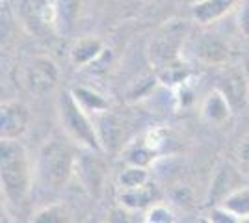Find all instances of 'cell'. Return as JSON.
<instances>
[{
  "instance_id": "cb8c5ba5",
  "label": "cell",
  "mask_w": 249,
  "mask_h": 223,
  "mask_svg": "<svg viewBox=\"0 0 249 223\" xmlns=\"http://www.w3.org/2000/svg\"><path fill=\"white\" fill-rule=\"evenodd\" d=\"M238 28L244 37H249V0H242L238 6Z\"/></svg>"
},
{
  "instance_id": "5b68a950",
  "label": "cell",
  "mask_w": 249,
  "mask_h": 223,
  "mask_svg": "<svg viewBox=\"0 0 249 223\" xmlns=\"http://www.w3.org/2000/svg\"><path fill=\"white\" fill-rule=\"evenodd\" d=\"M60 84V67L49 56H36L24 71V86L37 97L49 95Z\"/></svg>"
},
{
  "instance_id": "2e32d148",
  "label": "cell",
  "mask_w": 249,
  "mask_h": 223,
  "mask_svg": "<svg viewBox=\"0 0 249 223\" xmlns=\"http://www.w3.org/2000/svg\"><path fill=\"white\" fill-rule=\"evenodd\" d=\"M97 153H91L89 158L86 156H78V166H76V177L82 179L84 188L91 191V193H97L101 190V184H103V177H104V166L103 162L93 156Z\"/></svg>"
},
{
  "instance_id": "277c9868",
  "label": "cell",
  "mask_w": 249,
  "mask_h": 223,
  "mask_svg": "<svg viewBox=\"0 0 249 223\" xmlns=\"http://www.w3.org/2000/svg\"><path fill=\"white\" fill-rule=\"evenodd\" d=\"M186 35L188 24L186 21H180V19H171L158 28V32L149 43V58H151V64L156 67V71L182 64L180 51L184 47Z\"/></svg>"
},
{
  "instance_id": "7402d4cb",
  "label": "cell",
  "mask_w": 249,
  "mask_h": 223,
  "mask_svg": "<svg viewBox=\"0 0 249 223\" xmlns=\"http://www.w3.org/2000/svg\"><path fill=\"white\" fill-rule=\"evenodd\" d=\"M208 220L212 223H240L238 216H234L232 212H229L227 208H223L221 205H216V206H210L208 210Z\"/></svg>"
},
{
  "instance_id": "7a4b0ae2",
  "label": "cell",
  "mask_w": 249,
  "mask_h": 223,
  "mask_svg": "<svg viewBox=\"0 0 249 223\" xmlns=\"http://www.w3.org/2000/svg\"><path fill=\"white\" fill-rule=\"evenodd\" d=\"M78 154L69 141L51 139L41 147L36 160V173L39 181L52 190H60L76 175Z\"/></svg>"
},
{
  "instance_id": "d6986e66",
  "label": "cell",
  "mask_w": 249,
  "mask_h": 223,
  "mask_svg": "<svg viewBox=\"0 0 249 223\" xmlns=\"http://www.w3.org/2000/svg\"><path fill=\"white\" fill-rule=\"evenodd\" d=\"M221 206L234 216H238L240 220L249 218V186H242L238 190H234L229 197H225Z\"/></svg>"
},
{
  "instance_id": "9c48e42d",
  "label": "cell",
  "mask_w": 249,
  "mask_h": 223,
  "mask_svg": "<svg viewBox=\"0 0 249 223\" xmlns=\"http://www.w3.org/2000/svg\"><path fill=\"white\" fill-rule=\"evenodd\" d=\"M218 87L223 95L229 99L232 108L244 106L249 101V78L246 76L244 69L238 65H223L218 76Z\"/></svg>"
},
{
  "instance_id": "8992f818",
  "label": "cell",
  "mask_w": 249,
  "mask_h": 223,
  "mask_svg": "<svg viewBox=\"0 0 249 223\" xmlns=\"http://www.w3.org/2000/svg\"><path fill=\"white\" fill-rule=\"evenodd\" d=\"M32 121L30 108L26 103L11 99L0 106V139L19 141L28 132Z\"/></svg>"
},
{
  "instance_id": "5bb4252c",
  "label": "cell",
  "mask_w": 249,
  "mask_h": 223,
  "mask_svg": "<svg viewBox=\"0 0 249 223\" xmlns=\"http://www.w3.org/2000/svg\"><path fill=\"white\" fill-rule=\"evenodd\" d=\"M158 199V188L153 182H147L143 186L130 188V190H119L117 191V203L119 206H123L130 212L138 210H149L153 205H156Z\"/></svg>"
},
{
  "instance_id": "ffe728a7",
  "label": "cell",
  "mask_w": 249,
  "mask_h": 223,
  "mask_svg": "<svg viewBox=\"0 0 249 223\" xmlns=\"http://www.w3.org/2000/svg\"><path fill=\"white\" fill-rule=\"evenodd\" d=\"M145 223H177V216L166 205H153L145 214Z\"/></svg>"
},
{
  "instance_id": "52a82bcc",
  "label": "cell",
  "mask_w": 249,
  "mask_h": 223,
  "mask_svg": "<svg viewBox=\"0 0 249 223\" xmlns=\"http://www.w3.org/2000/svg\"><path fill=\"white\" fill-rule=\"evenodd\" d=\"M246 177L242 175V171L236 164L223 160L219 164L216 171H214V177L210 181V188L207 193V205L208 206H216L225 201V197H229L234 190L242 188Z\"/></svg>"
},
{
  "instance_id": "6da1fadb",
  "label": "cell",
  "mask_w": 249,
  "mask_h": 223,
  "mask_svg": "<svg viewBox=\"0 0 249 223\" xmlns=\"http://www.w3.org/2000/svg\"><path fill=\"white\" fill-rule=\"evenodd\" d=\"M36 164L21 141L0 143V182L4 197L13 205H21L32 190Z\"/></svg>"
},
{
  "instance_id": "8fae6325",
  "label": "cell",
  "mask_w": 249,
  "mask_h": 223,
  "mask_svg": "<svg viewBox=\"0 0 249 223\" xmlns=\"http://www.w3.org/2000/svg\"><path fill=\"white\" fill-rule=\"evenodd\" d=\"M234 108L229 103V99L219 89L208 91L207 97L201 103V117L212 127H223L231 121Z\"/></svg>"
},
{
  "instance_id": "ba28073f",
  "label": "cell",
  "mask_w": 249,
  "mask_h": 223,
  "mask_svg": "<svg viewBox=\"0 0 249 223\" xmlns=\"http://www.w3.org/2000/svg\"><path fill=\"white\" fill-rule=\"evenodd\" d=\"M164 145H166V132L160 130V128L149 130L147 134H143L142 138L132 141L126 147V151H124V160H126L128 166L149 168L160 156Z\"/></svg>"
},
{
  "instance_id": "603a6c76",
  "label": "cell",
  "mask_w": 249,
  "mask_h": 223,
  "mask_svg": "<svg viewBox=\"0 0 249 223\" xmlns=\"http://www.w3.org/2000/svg\"><path fill=\"white\" fill-rule=\"evenodd\" d=\"M106 223H134V218L130 210H126L123 206H115L108 212Z\"/></svg>"
},
{
  "instance_id": "9a60e30c",
  "label": "cell",
  "mask_w": 249,
  "mask_h": 223,
  "mask_svg": "<svg viewBox=\"0 0 249 223\" xmlns=\"http://www.w3.org/2000/svg\"><path fill=\"white\" fill-rule=\"evenodd\" d=\"M71 95L74 97V101L80 104L84 112H88L91 117H101L104 114H108L110 110V103L108 99L99 93L93 87H88V86H76L71 89Z\"/></svg>"
},
{
  "instance_id": "d4e9b609",
  "label": "cell",
  "mask_w": 249,
  "mask_h": 223,
  "mask_svg": "<svg viewBox=\"0 0 249 223\" xmlns=\"http://www.w3.org/2000/svg\"><path fill=\"white\" fill-rule=\"evenodd\" d=\"M197 223H212V222L208 220V216H201V218L197 220Z\"/></svg>"
},
{
  "instance_id": "484cf974",
  "label": "cell",
  "mask_w": 249,
  "mask_h": 223,
  "mask_svg": "<svg viewBox=\"0 0 249 223\" xmlns=\"http://www.w3.org/2000/svg\"><path fill=\"white\" fill-rule=\"evenodd\" d=\"M88 223H106V220H99V218H91Z\"/></svg>"
},
{
  "instance_id": "4fadbf2b",
  "label": "cell",
  "mask_w": 249,
  "mask_h": 223,
  "mask_svg": "<svg viewBox=\"0 0 249 223\" xmlns=\"http://www.w3.org/2000/svg\"><path fill=\"white\" fill-rule=\"evenodd\" d=\"M106 47L101 37H95V35H86L82 39L74 43L71 47V62L76 67H93L99 60H103L106 56Z\"/></svg>"
},
{
  "instance_id": "ac0fdd59",
  "label": "cell",
  "mask_w": 249,
  "mask_h": 223,
  "mask_svg": "<svg viewBox=\"0 0 249 223\" xmlns=\"http://www.w3.org/2000/svg\"><path fill=\"white\" fill-rule=\"evenodd\" d=\"M147 182H151L149 168H140V166H126V168L119 173V177H117V186H119V190L138 188V186H143Z\"/></svg>"
},
{
  "instance_id": "e0dca14e",
  "label": "cell",
  "mask_w": 249,
  "mask_h": 223,
  "mask_svg": "<svg viewBox=\"0 0 249 223\" xmlns=\"http://www.w3.org/2000/svg\"><path fill=\"white\" fill-rule=\"evenodd\" d=\"M32 223H73V216L63 203H51L34 214Z\"/></svg>"
},
{
  "instance_id": "44dd1931",
  "label": "cell",
  "mask_w": 249,
  "mask_h": 223,
  "mask_svg": "<svg viewBox=\"0 0 249 223\" xmlns=\"http://www.w3.org/2000/svg\"><path fill=\"white\" fill-rule=\"evenodd\" d=\"M236 166L240 168L242 175L249 179V136H244L240 139L236 147Z\"/></svg>"
},
{
  "instance_id": "3957f363",
  "label": "cell",
  "mask_w": 249,
  "mask_h": 223,
  "mask_svg": "<svg viewBox=\"0 0 249 223\" xmlns=\"http://www.w3.org/2000/svg\"><path fill=\"white\" fill-rule=\"evenodd\" d=\"M58 117H60L63 132L74 145L91 151V153H103V139H101L93 117L80 108V104L71 95V91H65L58 99Z\"/></svg>"
},
{
  "instance_id": "30bf717a",
  "label": "cell",
  "mask_w": 249,
  "mask_h": 223,
  "mask_svg": "<svg viewBox=\"0 0 249 223\" xmlns=\"http://www.w3.org/2000/svg\"><path fill=\"white\" fill-rule=\"evenodd\" d=\"M194 56L208 65L229 64V45L216 34H203L194 45Z\"/></svg>"
},
{
  "instance_id": "4316f807",
  "label": "cell",
  "mask_w": 249,
  "mask_h": 223,
  "mask_svg": "<svg viewBox=\"0 0 249 223\" xmlns=\"http://www.w3.org/2000/svg\"><path fill=\"white\" fill-rule=\"evenodd\" d=\"M240 223H249V218H244V220H242Z\"/></svg>"
},
{
  "instance_id": "7c38bea8",
  "label": "cell",
  "mask_w": 249,
  "mask_h": 223,
  "mask_svg": "<svg viewBox=\"0 0 249 223\" xmlns=\"http://www.w3.org/2000/svg\"><path fill=\"white\" fill-rule=\"evenodd\" d=\"M242 0H197L192 4V17L199 26H210L240 6Z\"/></svg>"
}]
</instances>
